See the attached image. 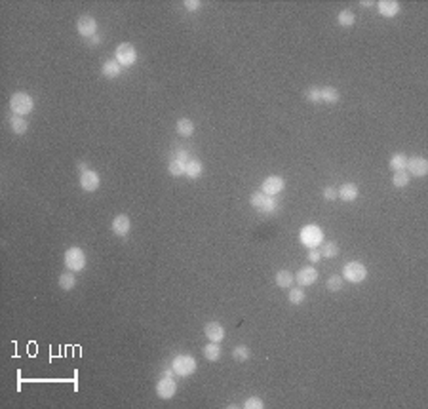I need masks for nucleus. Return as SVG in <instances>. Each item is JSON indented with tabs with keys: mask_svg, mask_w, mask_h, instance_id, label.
I'll list each match as a JSON object with an SVG mask.
<instances>
[{
	"mask_svg": "<svg viewBox=\"0 0 428 409\" xmlns=\"http://www.w3.org/2000/svg\"><path fill=\"white\" fill-rule=\"evenodd\" d=\"M204 172V166L198 158H191V160L185 164V175L189 179H198Z\"/></svg>",
	"mask_w": 428,
	"mask_h": 409,
	"instance_id": "aec40b11",
	"label": "nucleus"
},
{
	"mask_svg": "<svg viewBox=\"0 0 428 409\" xmlns=\"http://www.w3.org/2000/svg\"><path fill=\"white\" fill-rule=\"evenodd\" d=\"M35 108V99L25 93V91H18L10 97V110L18 116H25V114H31Z\"/></svg>",
	"mask_w": 428,
	"mask_h": 409,
	"instance_id": "f03ea898",
	"label": "nucleus"
},
{
	"mask_svg": "<svg viewBox=\"0 0 428 409\" xmlns=\"http://www.w3.org/2000/svg\"><path fill=\"white\" fill-rule=\"evenodd\" d=\"M409 179H411V175L406 172V170H402V172H394L392 185L396 187V189H404V187L409 185Z\"/></svg>",
	"mask_w": 428,
	"mask_h": 409,
	"instance_id": "cd10ccee",
	"label": "nucleus"
},
{
	"mask_svg": "<svg viewBox=\"0 0 428 409\" xmlns=\"http://www.w3.org/2000/svg\"><path fill=\"white\" fill-rule=\"evenodd\" d=\"M304 97L308 103H321V95H320V88L318 86H312L304 91Z\"/></svg>",
	"mask_w": 428,
	"mask_h": 409,
	"instance_id": "72a5a7b5",
	"label": "nucleus"
},
{
	"mask_svg": "<svg viewBox=\"0 0 428 409\" xmlns=\"http://www.w3.org/2000/svg\"><path fill=\"white\" fill-rule=\"evenodd\" d=\"M342 276H339V274H333V276H329L327 278V282H325V285H327V289L329 291H333V293H337V291H341L342 289Z\"/></svg>",
	"mask_w": 428,
	"mask_h": 409,
	"instance_id": "473e14b6",
	"label": "nucleus"
},
{
	"mask_svg": "<svg viewBox=\"0 0 428 409\" xmlns=\"http://www.w3.org/2000/svg\"><path fill=\"white\" fill-rule=\"evenodd\" d=\"M202 354H204V358H206L208 362H217V360L221 358V346H219V343H210V344H206V346L202 348Z\"/></svg>",
	"mask_w": 428,
	"mask_h": 409,
	"instance_id": "5701e85b",
	"label": "nucleus"
},
{
	"mask_svg": "<svg viewBox=\"0 0 428 409\" xmlns=\"http://www.w3.org/2000/svg\"><path fill=\"white\" fill-rule=\"evenodd\" d=\"M406 172L413 175V177H425L428 173V160L425 156H413L407 158V166H406Z\"/></svg>",
	"mask_w": 428,
	"mask_h": 409,
	"instance_id": "1a4fd4ad",
	"label": "nucleus"
},
{
	"mask_svg": "<svg viewBox=\"0 0 428 409\" xmlns=\"http://www.w3.org/2000/svg\"><path fill=\"white\" fill-rule=\"evenodd\" d=\"M250 204L253 206V210H257L259 214L263 215H274L278 212V202L274 196H268L261 191H255L250 196Z\"/></svg>",
	"mask_w": 428,
	"mask_h": 409,
	"instance_id": "f257e3e1",
	"label": "nucleus"
},
{
	"mask_svg": "<svg viewBox=\"0 0 428 409\" xmlns=\"http://www.w3.org/2000/svg\"><path fill=\"white\" fill-rule=\"evenodd\" d=\"M168 172H170V175H173V177H181V175H185V162L177 160V158L170 160V164H168Z\"/></svg>",
	"mask_w": 428,
	"mask_h": 409,
	"instance_id": "7c9ffc66",
	"label": "nucleus"
},
{
	"mask_svg": "<svg viewBox=\"0 0 428 409\" xmlns=\"http://www.w3.org/2000/svg\"><path fill=\"white\" fill-rule=\"evenodd\" d=\"M320 95H321V103H329V105H335L341 101V93L337 88L333 86H321L320 88Z\"/></svg>",
	"mask_w": 428,
	"mask_h": 409,
	"instance_id": "6ab92c4d",
	"label": "nucleus"
},
{
	"mask_svg": "<svg viewBox=\"0 0 428 409\" xmlns=\"http://www.w3.org/2000/svg\"><path fill=\"white\" fill-rule=\"evenodd\" d=\"M99 42H101V38H99V36H97V35H95V36H93V38H91V40H89V44H91V46H97Z\"/></svg>",
	"mask_w": 428,
	"mask_h": 409,
	"instance_id": "ea45409f",
	"label": "nucleus"
},
{
	"mask_svg": "<svg viewBox=\"0 0 428 409\" xmlns=\"http://www.w3.org/2000/svg\"><path fill=\"white\" fill-rule=\"evenodd\" d=\"M175 392H177V383L173 381V377L164 375L160 381L156 383V394H158V398H162V400H170V398H173Z\"/></svg>",
	"mask_w": 428,
	"mask_h": 409,
	"instance_id": "6e6552de",
	"label": "nucleus"
},
{
	"mask_svg": "<svg viewBox=\"0 0 428 409\" xmlns=\"http://www.w3.org/2000/svg\"><path fill=\"white\" fill-rule=\"evenodd\" d=\"M299 240H301V244L306 246V248L316 249L318 246L323 244V231H321L318 225H306V227H303L301 232H299Z\"/></svg>",
	"mask_w": 428,
	"mask_h": 409,
	"instance_id": "7ed1b4c3",
	"label": "nucleus"
},
{
	"mask_svg": "<svg viewBox=\"0 0 428 409\" xmlns=\"http://www.w3.org/2000/svg\"><path fill=\"white\" fill-rule=\"evenodd\" d=\"M129 229H131V221H129V217L126 214L116 215L112 219V223H110V231L114 232L116 236H120V238H126Z\"/></svg>",
	"mask_w": 428,
	"mask_h": 409,
	"instance_id": "4468645a",
	"label": "nucleus"
},
{
	"mask_svg": "<svg viewBox=\"0 0 428 409\" xmlns=\"http://www.w3.org/2000/svg\"><path fill=\"white\" fill-rule=\"evenodd\" d=\"M318 270L314 267H303L297 274H295V282L301 285V287H308V285L316 284L318 282Z\"/></svg>",
	"mask_w": 428,
	"mask_h": 409,
	"instance_id": "ddd939ff",
	"label": "nucleus"
},
{
	"mask_svg": "<svg viewBox=\"0 0 428 409\" xmlns=\"http://www.w3.org/2000/svg\"><path fill=\"white\" fill-rule=\"evenodd\" d=\"M10 128H12V131H14L16 135H23V133H27V129H29V122H27L23 116L14 114V116H10Z\"/></svg>",
	"mask_w": 428,
	"mask_h": 409,
	"instance_id": "412c9836",
	"label": "nucleus"
},
{
	"mask_svg": "<svg viewBox=\"0 0 428 409\" xmlns=\"http://www.w3.org/2000/svg\"><path fill=\"white\" fill-rule=\"evenodd\" d=\"M289 302L291 304H301V302H304V299H306V293H304V289L299 285V287H291V291H289Z\"/></svg>",
	"mask_w": 428,
	"mask_h": 409,
	"instance_id": "2f4dec72",
	"label": "nucleus"
},
{
	"mask_svg": "<svg viewBox=\"0 0 428 409\" xmlns=\"http://www.w3.org/2000/svg\"><path fill=\"white\" fill-rule=\"evenodd\" d=\"M175 158H177V160H181V162H185V164H187V162L191 160V154H189V152H187V151H177V154H175Z\"/></svg>",
	"mask_w": 428,
	"mask_h": 409,
	"instance_id": "58836bf2",
	"label": "nucleus"
},
{
	"mask_svg": "<svg viewBox=\"0 0 428 409\" xmlns=\"http://www.w3.org/2000/svg\"><path fill=\"white\" fill-rule=\"evenodd\" d=\"M250 356H251V352L246 344H238V346L232 348V358H234L236 362H248Z\"/></svg>",
	"mask_w": 428,
	"mask_h": 409,
	"instance_id": "c756f323",
	"label": "nucleus"
},
{
	"mask_svg": "<svg viewBox=\"0 0 428 409\" xmlns=\"http://www.w3.org/2000/svg\"><path fill=\"white\" fill-rule=\"evenodd\" d=\"M74 285H76V276L72 270H67L59 276V287L63 291H71V289H74Z\"/></svg>",
	"mask_w": 428,
	"mask_h": 409,
	"instance_id": "393cba45",
	"label": "nucleus"
},
{
	"mask_svg": "<svg viewBox=\"0 0 428 409\" xmlns=\"http://www.w3.org/2000/svg\"><path fill=\"white\" fill-rule=\"evenodd\" d=\"M320 255L325 259H333L339 255V246L335 242H323L320 248Z\"/></svg>",
	"mask_w": 428,
	"mask_h": 409,
	"instance_id": "bb28decb",
	"label": "nucleus"
},
{
	"mask_svg": "<svg viewBox=\"0 0 428 409\" xmlns=\"http://www.w3.org/2000/svg\"><path fill=\"white\" fill-rule=\"evenodd\" d=\"M360 4H362V6H365V8H369V6H373L375 2H373V0H362Z\"/></svg>",
	"mask_w": 428,
	"mask_h": 409,
	"instance_id": "a19ab883",
	"label": "nucleus"
},
{
	"mask_svg": "<svg viewBox=\"0 0 428 409\" xmlns=\"http://www.w3.org/2000/svg\"><path fill=\"white\" fill-rule=\"evenodd\" d=\"M358 194H360V191L354 183H344L337 189V198H341L342 202H354Z\"/></svg>",
	"mask_w": 428,
	"mask_h": 409,
	"instance_id": "a211bd4d",
	"label": "nucleus"
},
{
	"mask_svg": "<svg viewBox=\"0 0 428 409\" xmlns=\"http://www.w3.org/2000/svg\"><path fill=\"white\" fill-rule=\"evenodd\" d=\"M171 369H173V373L181 375V377H191L193 373H196L198 364H196V360H194V356L179 354L175 356L173 362H171Z\"/></svg>",
	"mask_w": 428,
	"mask_h": 409,
	"instance_id": "20e7f679",
	"label": "nucleus"
},
{
	"mask_svg": "<svg viewBox=\"0 0 428 409\" xmlns=\"http://www.w3.org/2000/svg\"><path fill=\"white\" fill-rule=\"evenodd\" d=\"M204 333L212 343H221L225 339V327L219 322H208L204 325Z\"/></svg>",
	"mask_w": 428,
	"mask_h": 409,
	"instance_id": "2eb2a0df",
	"label": "nucleus"
},
{
	"mask_svg": "<svg viewBox=\"0 0 428 409\" xmlns=\"http://www.w3.org/2000/svg\"><path fill=\"white\" fill-rule=\"evenodd\" d=\"M263 408H265V404H263V400L257 398V396H251V398H248V400L244 402V409H263Z\"/></svg>",
	"mask_w": 428,
	"mask_h": 409,
	"instance_id": "f704fd0d",
	"label": "nucleus"
},
{
	"mask_svg": "<svg viewBox=\"0 0 428 409\" xmlns=\"http://www.w3.org/2000/svg\"><path fill=\"white\" fill-rule=\"evenodd\" d=\"M285 187V181L280 175H270L263 181V185H261V193H265L268 196H276L280 194L282 191H284Z\"/></svg>",
	"mask_w": 428,
	"mask_h": 409,
	"instance_id": "f8f14e48",
	"label": "nucleus"
},
{
	"mask_svg": "<svg viewBox=\"0 0 428 409\" xmlns=\"http://www.w3.org/2000/svg\"><path fill=\"white\" fill-rule=\"evenodd\" d=\"M406 166H407V156H406L404 152L392 154V158H390V168H392V172H402V170H406Z\"/></svg>",
	"mask_w": 428,
	"mask_h": 409,
	"instance_id": "c85d7f7f",
	"label": "nucleus"
},
{
	"mask_svg": "<svg viewBox=\"0 0 428 409\" xmlns=\"http://www.w3.org/2000/svg\"><path fill=\"white\" fill-rule=\"evenodd\" d=\"M320 259H321L320 249H310V251H308V261H310V263H318Z\"/></svg>",
	"mask_w": 428,
	"mask_h": 409,
	"instance_id": "4c0bfd02",
	"label": "nucleus"
},
{
	"mask_svg": "<svg viewBox=\"0 0 428 409\" xmlns=\"http://www.w3.org/2000/svg\"><path fill=\"white\" fill-rule=\"evenodd\" d=\"M101 185V177L95 170H86V172H80V187L82 191L86 193H95Z\"/></svg>",
	"mask_w": 428,
	"mask_h": 409,
	"instance_id": "9d476101",
	"label": "nucleus"
},
{
	"mask_svg": "<svg viewBox=\"0 0 428 409\" xmlns=\"http://www.w3.org/2000/svg\"><path fill=\"white\" fill-rule=\"evenodd\" d=\"M76 31H78V35L84 36V38H93V36L97 35V21L91 16H82L76 21Z\"/></svg>",
	"mask_w": 428,
	"mask_h": 409,
	"instance_id": "9b49d317",
	"label": "nucleus"
},
{
	"mask_svg": "<svg viewBox=\"0 0 428 409\" xmlns=\"http://www.w3.org/2000/svg\"><path fill=\"white\" fill-rule=\"evenodd\" d=\"M342 280L352 282V284H362L367 278V267L360 261H350L342 267Z\"/></svg>",
	"mask_w": 428,
	"mask_h": 409,
	"instance_id": "39448f33",
	"label": "nucleus"
},
{
	"mask_svg": "<svg viewBox=\"0 0 428 409\" xmlns=\"http://www.w3.org/2000/svg\"><path fill=\"white\" fill-rule=\"evenodd\" d=\"M321 196H323L327 202H333V200H337V189H335V187H325V189L321 191Z\"/></svg>",
	"mask_w": 428,
	"mask_h": 409,
	"instance_id": "c9c22d12",
	"label": "nucleus"
},
{
	"mask_svg": "<svg viewBox=\"0 0 428 409\" xmlns=\"http://www.w3.org/2000/svg\"><path fill=\"white\" fill-rule=\"evenodd\" d=\"M63 263H65L67 270L80 272L86 267V253L80 248H69L65 251V255H63Z\"/></svg>",
	"mask_w": 428,
	"mask_h": 409,
	"instance_id": "423d86ee",
	"label": "nucleus"
},
{
	"mask_svg": "<svg viewBox=\"0 0 428 409\" xmlns=\"http://www.w3.org/2000/svg\"><path fill=\"white\" fill-rule=\"evenodd\" d=\"M337 23L341 27H352L356 23V16L352 10H341L339 16H337Z\"/></svg>",
	"mask_w": 428,
	"mask_h": 409,
	"instance_id": "a878e982",
	"label": "nucleus"
},
{
	"mask_svg": "<svg viewBox=\"0 0 428 409\" xmlns=\"http://www.w3.org/2000/svg\"><path fill=\"white\" fill-rule=\"evenodd\" d=\"M377 10H379V14L383 18H396L402 12V8H400V4L396 0H381L377 4Z\"/></svg>",
	"mask_w": 428,
	"mask_h": 409,
	"instance_id": "dca6fc26",
	"label": "nucleus"
},
{
	"mask_svg": "<svg viewBox=\"0 0 428 409\" xmlns=\"http://www.w3.org/2000/svg\"><path fill=\"white\" fill-rule=\"evenodd\" d=\"M78 170H80V172H86V170H89V168H88V164L80 162V164H78Z\"/></svg>",
	"mask_w": 428,
	"mask_h": 409,
	"instance_id": "79ce46f5",
	"label": "nucleus"
},
{
	"mask_svg": "<svg viewBox=\"0 0 428 409\" xmlns=\"http://www.w3.org/2000/svg\"><path fill=\"white\" fill-rule=\"evenodd\" d=\"M137 50L133 48V44H129V42H122V44H118V48H116V52H114V59L124 67H131V65H135L137 63Z\"/></svg>",
	"mask_w": 428,
	"mask_h": 409,
	"instance_id": "0eeeda50",
	"label": "nucleus"
},
{
	"mask_svg": "<svg viewBox=\"0 0 428 409\" xmlns=\"http://www.w3.org/2000/svg\"><path fill=\"white\" fill-rule=\"evenodd\" d=\"M124 72V67L116 61V59H108L103 63V67H101V74L108 78V80H114V78H118L120 74Z\"/></svg>",
	"mask_w": 428,
	"mask_h": 409,
	"instance_id": "f3484780",
	"label": "nucleus"
},
{
	"mask_svg": "<svg viewBox=\"0 0 428 409\" xmlns=\"http://www.w3.org/2000/svg\"><path fill=\"white\" fill-rule=\"evenodd\" d=\"M274 282H276L278 287H291L293 282H295V276H293L289 270H278Z\"/></svg>",
	"mask_w": 428,
	"mask_h": 409,
	"instance_id": "b1692460",
	"label": "nucleus"
},
{
	"mask_svg": "<svg viewBox=\"0 0 428 409\" xmlns=\"http://www.w3.org/2000/svg\"><path fill=\"white\" fill-rule=\"evenodd\" d=\"M185 10H189V12H196L202 8V4H200V0H185Z\"/></svg>",
	"mask_w": 428,
	"mask_h": 409,
	"instance_id": "e433bc0d",
	"label": "nucleus"
},
{
	"mask_svg": "<svg viewBox=\"0 0 428 409\" xmlns=\"http://www.w3.org/2000/svg\"><path fill=\"white\" fill-rule=\"evenodd\" d=\"M175 129H177V133L181 137H193V133H194V124H193V120H189V118H179L177 124H175Z\"/></svg>",
	"mask_w": 428,
	"mask_h": 409,
	"instance_id": "4be33fe9",
	"label": "nucleus"
}]
</instances>
